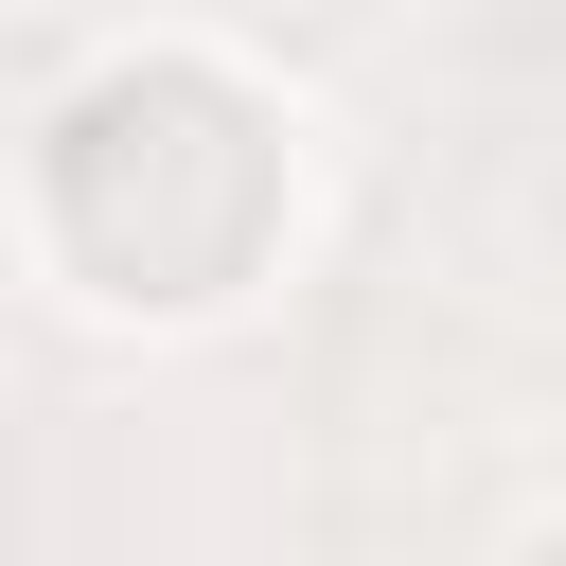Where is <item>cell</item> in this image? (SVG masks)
Listing matches in <instances>:
<instances>
[{
  "instance_id": "1",
  "label": "cell",
  "mask_w": 566,
  "mask_h": 566,
  "mask_svg": "<svg viewBox=\"0 0 566 566\" xmlns=\"http://www.w3.org/2000/svg\"><path fill=\"white\" fill-rule=\"evenodd\" d=\"M513 566H566V513H531V531H513Z\"/></svg>"
}]
</instances>
